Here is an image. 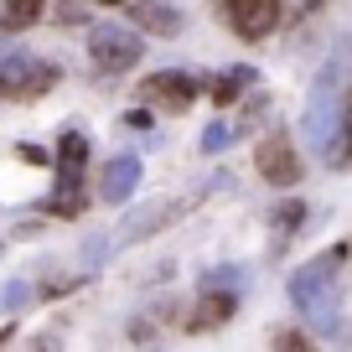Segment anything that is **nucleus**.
Wrapping results in <instances>:
<instances>
[{
  "mask_svg": "<svg viewBox=\"0 0 352 352\" xmlns=\"http://www.w3.org/2000/svg\"><path fill=\"white\" fill-rule=\"evenodd\" d=\"M233 306H239V296H233L228 285H208V290L197 296V306H192L187 327H192V331H212V327H223V321L233 316Z\"/></svg>",
  "mask_w": 352,
  "mask_h": 352,
  "instance_id": "obj_8",
  "label": "nucleus"
},
{
  "mask_svg": "<svg viewBox=\"0 0 352 352\" xmlns=\"http://www.w3.org/2000/svg\"><path fill=\"white\" fill-rule=\"evenodd\" d=\"M223 16L243 42H264L280 26V0H223Z\"/></svg>",
  "mask_w": 352,
  "mask_h": 352,
  "instance_id": "obj_7",
  "label": "nucleus"
},
{
  "mask_svg": "<svg viewBox=\"0 0 352 352\" xmlns=\"http://www.w3.org/2000/svg\"><path fill=\"white\" fill-rule=\"evenodd\" d=\"M135 187H140V155H114L104 166V182H99L104 202H130Z\"/></svg>",
  "mask_w": 352,
  "mask_h": 352,
  "instance_id": "obj_10",
  "label": "nucleus"
},
{
  "mask_svg": "<svg viewBox=\"0 0 352 352\" xmlns=\"http://www.w3.org/2000/svg\"><path fill=\"white\" fill-rule=\"evenodd\" d=\"M223 140H228V124H212V130L202 135V151H218Z\"/></svg>",
  "mask_w": 352,
  "mask_h": 352,
  "instance_id": "obj_17",
  "label": "nucleus"
},
{
  "mask_svg": "<svg viewBox=\"0 0 352 352\" xmlns=\"http://www.w3.org/2000/svg\"><path fill=\"white\" fill-rule=\"evenodd\" d=\"M254 166H259V176L270 187H296L300 182V155L290 145V135H264L259 151H254Z\"/></svg>",
  "mask_w": 352,
  "mask_h": 352,
  "instance_id": "obj_6",
  "label": "nucleus"
},
{
  "mask_svg": "<svg viewBox=\"0 0 352 352\" xmlns=\"http://www.w3.org/2000/svg\"><path fill=\"white\" fill-rule=\"evenodd\" d=\"M197 94H202V78L182 73V67L155 73V78H145V83H140V99H151L155 109H166V114H182L192 99H197Z\"/></svg>",
  "mask_w": 352,
  "mask_h": 352,
  "instance_id": "obj_5",
  "label": "nucleus"
},
{
  "mask_svg": "<svg viewBox=\"0 0 352 352\" xmlns=\"http://www.w3.org/2000/svg\"><path fill=\"white\" fill-rule=\"evenodd\" d=\"M166 218H171V208H140L135 218H124V228H120V243H135L145 228H161Z\"/></svg>",
  "mask_w": 352,
  "mask_h": 352,
  "instance_id": "obj_13",
  "label": "nucleus"
},
{
  "mask_svg": "<svg viewBox=\"0 0 352 352\" xmlns=\"http://www.w3.org/2000/svg\"><path fill=\"white\" fill-rule=\"evenodd\" d=\"M83 166H88V140L78 130H63V140H57V192L47 197V212H52V218H78V212H83V197H78Z\"/></svg>",
  "mask_w": 352,
  "mask_h": 352,
  "instance_id": "obj_1",
  "label": "nucleus"
},
{
  "mask_svg": "<svg viewBox=\"0 0 352 352\" xmlns=\"http://www.w3.org/2000/svg\"><path fill=\"white\" fill-rule=\"evenodd\" d=\"M306 331H275V347H306Z\"/></svg>",
  "mask_w": 352,
  "mask_h": 352,
  "instance_id": "obj_18",
  "label": "nucleus"
},
{
  "mask_svg": "<svg viewBox=\"0 0 352 352\" xmlns=\"http://www.w3.org/2000/svg\"><path fill=\"white\" fill-rule=\"evenodd\" d=\"M254 83V67H228V73L218 78V83H212V104H218V109H228L233 99H239L243 88Z\"/></svg>",
  "mask_w": 352,
  "mask_h": 352,
  "instance_id": "obj_12",
  "label": "nucleus"
},
{
  "mask_svg": "<svg viewBox=\"0 0 352 352\" xmlns=\"http://www.w3.org/2000/svg\"><path fill=\"white\" fill-rule=\"evenodd\" d=\"M16 155H21V161H32V166H52V155H47L42 145H16Z\"/></svg>",
  "mask_w": 352,
  "mask_h": 352,
  "instance_id": "obj_16",
  "label": "nucleus"
},
{
  "mask_svg": "<svg viewBox=\"0 0 352 352\" xmlns=\"http://www.w3.org/2000/svg\"><path fill=\"white\" fill-rule=\"evenodd\" d=\"M26 296H32V285H6V290H0V306L11 311V306H21Z\"/></svg>",
  "mask_w": 352,
  "mask_h": 352,
  "instance_id": "obj_15",
  "label": "nucleus"
},
{
  "mask_svg": "<svg viewBox=\"0 0 352 352\" xmlns=\"http://www.w3.org/2000/svg\"><path fill=\"white\" fill-rule=\"evenodd\" d=\"M99 6H130V0H99Z\"/></svg>",
  "mask_w": 352,
  "mask_h": 352,
  "instance_id": "obj_20",
  "label": "nucleus"
},
{
  "mask_svg": "<svg viewBox=\"0 0 352 352\" xmlns=\"http://www.w3.org/2000/svg\"><path fill=\"white\" fill-rule=\"evenodd\" d=\"M337 259L342 254H327V259H316V264H306L296 280H290V300H296L306 316H331V300H337V285H331V270H337Z\"/></svg>",
  "mask_w": 352,
  "mask_h": 352,
  "instance_id": "obj_2",
  "label": "nucleus"
},
{
  "mask_svg": "<svg viewBox=\"0 0 352 352\" xmlns=\"http://www.w3.org/2000/svg\"><path fill=\"white\" fill-rule=\"evenodd\" d=\"M88 52H94V63H99L104 73H124V67L140 63V36H135L130 26H94Z\"/></svg>",
  "mask_w": 352,
  "mask_h": 352,
  "instance_id": "obj_4",
  "label": "nucleus"
},
{
  "mask_svg": "<svg viewBox=\"0 0 352 352\" xmlns=\"http://www.w3.org/2000/svg\"><path fill=\"white\" fill-rule=\"evenodd\" d=\"M327 166H352V135H331L327 140Z\"/></svg>",
  "mask_w": 352,
  "mask_h": 352,
  "instance_id": "obj_14",
  "label": "nucleus"
},
{
  "mask_svg": "<svg viewBox=\"0 0 352 352\" xmlns=\"http://www.w3.org/2000/svg\"><path fill=\"white\" fill-rule=\"evenodd\" d=\"M130 21L140 26V32H155V36H182V11L176 6H166V0H130Z\"/></svg>",
  "mask_w": 352,
  "mask_h": 352,
  "instance_id": "obj_9",
  "label": "nucleus"
},
{
  "mask_svg": "<svg viewBox=\"0 0 352 352\" xmlns=\"http://www.w3.org/2000/svg\"><path fill=\"white\" fill-rule=\"evenodd\" d=\"M47 0H6L0 6V32H32L36 21H42Z\"/></svg>",
  "mask_w": 352,
  "mask_h": 352,
  "instance_id": "obj_11",
  "label": "nucleus"
},
{
  "mask_svg": "<svg viewBox=\"0 0 352 352\" xmlns=\"http://www.w3.org/2000/svg\"><path fill=\"white\" fill-rule=\"evenodd\" d=\"M52 83H57L52 63H32V57L0 63V99H42Z\"/></svg>",
  "mask_w": 352,
  "mask_h": 352,
  "instance_id": "obj_3",
  "label": "nucleus"
},
{
  "mask_svg": "<svg viewBox=\"0 0 352 352\" xmlns=\"http://www.w3.org/2000/svg\"><path fill=\"white\" fill-rule=\"evenodd\" d=\"M57 21H83V11H78L73 0H67V6H57Z\"/></svg>",
  "mask_w": 352,
  "mask_h": 352,
  "instance_id": "obj_19",
  "label": "nucleus"
}]
</instances>
